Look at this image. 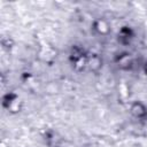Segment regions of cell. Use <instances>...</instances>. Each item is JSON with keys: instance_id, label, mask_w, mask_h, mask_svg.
I'll return each instance as SVG.
<instances>
[{"instance_id": "cell-1", "label": "cell", "mask_w": 147, "mask_h": 147, "mask_svg": "<svg viewBox=\"0 0 147 147\" xmlns=\"http://www.w3.org/2000/svg\"><path fill=\"white\" fill-rule=\"evenodd\" d=\"M132 113H133L136 116H138V117H141V116H144V115L146 114L145 108H144L140 103H136V105L132 107Z\"/></svg>"}]
</instances>
